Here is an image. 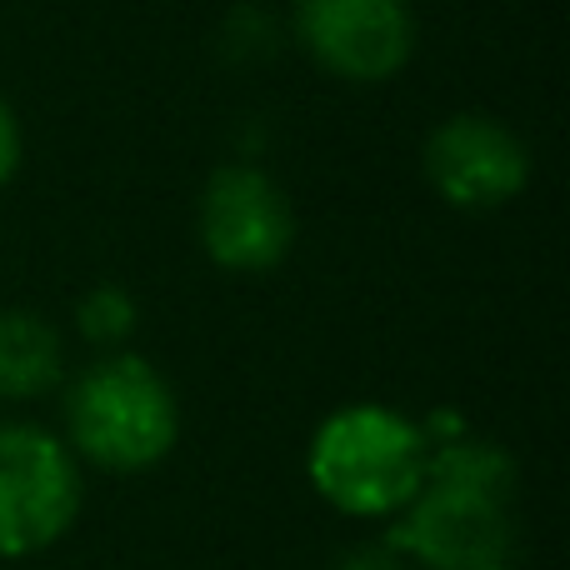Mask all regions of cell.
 Here are the masks:
<instances>
[{"mask_svg": "<svg viewBox=\"0 0 570 570\" xmlns=\"http://www.w3.org/2000/svg\"><path fill=\"white\" fill-rule=\"evenodd\" d=\"M425 455H431V441H425L421 421L381 401H355L315 425L305 475H311L315 495L341 515L391 521L421 491Z\"/></svg>", "mask_w": 570, "mask_h": 570, "instance_id": "cell-1", "label": "cell"}, {"mask_svg": "<svg viewBox=\"0 0 570 570\" xmlns=\"http://www.w3.org/2000/svg\"><path fill=\"white\" fill-rule=\"evenodd\" d=\"M180 405L170 381L146 355L116 351L76 375L66 391V445L80 465L100 471H150L176 451Z\"/></svg>", "mask_w": 570, "mask_h": 570, "instance_id": "cell-2", "label": "cell"}, {"mask_svg": "<svg viewBox=\"0 0 570 570\" xmlns=\"http://www.w3.org/2000/svg\"><path fill=\"white\" fill-rule=\"evenodd\" d=\"M80 505L86 481L76 451L46 425H0V561L50 551L76 525Z\"/></svg>", "mask_w": 570, "mask_h": 570, "instance_id": "cell-3", "label": "cell"}, {"mask_svg": "<svg viewBox=\"0 0 570 570\" xmlns=\"http://www.w3.org/2000/svg\"><path fill=\"white\" fill-rule=\"evenodd\" d=\"M515 495H495L481 485H455L425 475L421 491L391 515L385 541L421 570H491L511 566L515 551Z\"/></svg>", "mask_w": 570, "mask_h": 570, "instance_id": "cell-4", "label": "cell"}, {"mask_svg": "<svg viewBox=\"0 0 570 570\" xmlns=\"http://www.w3.org/2000/svg\"><path fill=\"white\" fill-rule=\"evenodd\" d=\"M295 40L335 80L381 86L415 56L411 0H295Z\"/></svg>", "mask_w": 570, "mask_h": 570, "instance_id": "cell-5", "label": "cell"}, {"mask_svg": "<svg viewBox=\"0 0 570 570\" xmlns=\"http://www.w3.org/2000/svg\"><path fill=\"white\" fill-rule=\"evenodd\" d=\"M421 166L431 190L445 206L465 210V216H485L501 210L531 186V150L505 120L481 116V110H461V116L441 120L421 150Z\"/></svg>", "mask_w": 570, "mask_h": 570, "instance_id": "cell-6", "label": "cell"}, {"mask_svg": "<svg viewBox=\"0 0 570 570\" xmlns=\"http://www.w3.org/2000/svg\"><path fill=\"white\" fill-rule=\"evenodd\" d=\"M196 230L216 266L271 271L295 246V210L261 166H220L200 190Z\"/></svg>", "mask_w": 570, "mask_h": 570, "instance_id": "cell-7", "label": "cell"}, {"mask_svg": "<svg viewBox=\"0 0 570 570\" xmlns=\"http://www.w3.org/2000/svg\"><path fill=\"white\" fill-rule=\"evenodd\" d=\"M66 375V345L36 311L0 305V401H40Z\"/></svg>", "mask_w": 570, "mask_h": 570, "instance_id": "cell-8", "label": "cell"}, {"mask_svg": "<svg viewBox=\"0 0 570 570\" xmlns=\"http://www.w3.org/2000/svg\"><path fill=\"white\" fill-rule=\"evenodd\" d=\"M76 321H80V335H86V341L116 345L136 331V301H130L120 285H96V291L80 301Z\"/></svg>", "mask_w": 570, "mask_h": 570, "instance_id": "cell-9", "label": "cell"}, {"mask_svg": "<svg viewBox=\"0 0 570 570\" xmlns=\"http://www.w3.org/2000/svg\"><path fill=\"white\" fill-rule=\"evenodd\" d=\"M331 570H411V561L381 535V541H361V546H351V551H341L331 561Z\"/></svg>", "mask_w": 570, "mask_h": 570, "instance_id": "cell-10", "label": "cell"}, {"mask_svg": "<svg viewBox=\"0 0 570 570\" xmlns=\"http://www.w3.org/2000/svg\"><path fill=\"white\" fill-rule=\"evenodd\" d=\"M20 150H26V140H20V120H16V110H10V100H0V186L16 180Z\"/></svg>", "mask_w": 570, "mask_h": 570, "instance_id": "cell-11", "label": "cell"}, {"mask_svg": "<svg viewBox=\"0 0 570 570\" xmlns=\"http://www.w3.org/2000/svg\"><path fill=\"white\" fill-rule=\"evenodd\" d=\"M491 570H511V566H491Z\"/></svg>", "mask_w": 570, "mask_h": 570, "instance_id": "cell-12", "label": "cell"}]
</instances>
